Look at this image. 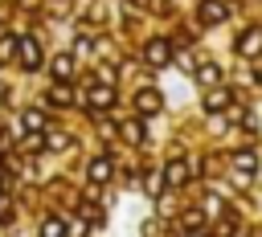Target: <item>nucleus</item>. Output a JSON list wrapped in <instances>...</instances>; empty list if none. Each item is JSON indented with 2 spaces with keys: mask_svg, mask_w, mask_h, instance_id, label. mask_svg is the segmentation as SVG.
I'll return each instance as SVG.
<instances>
[{
  "mask_svg": "<svg viewBox=\"0 0 262 237\" xmlns=\"http://www.w3.org/2000/svg\"><path fill=\"white\" fill-rule=\"evenodd\" d=\"M233 163H237L242 172H254V163H258V159H254V151H237V155H233Z\"/></svg>",
  "mask_w": 262,
  "mask_h": 237,
  "instance_id": "13",
  "label": "nucleus"
},
{
  "mask_svg": "<svg viewBox=\"0 0 262 237\" xmlns=\"http://www.w3.org/2000/svg\"><path fill=\"white\" fill-rule=\"evenodd\" d=\"M237 49H242L246 57H254V53L262 49V29H250V33H242V41H237Z\"/></svg>",
  "mask_w": 262,
  "mask_h": 237,
  "instance_id": "2",
  "label": "nucleus"
},
{
  "mask_svg": "<svg viewBox=\"0 0 262 237\" xmlns=\"http://www.w3.org/2000/svg\"><path fill=\"white\" fill-rule=\"evenodd\" d=\"M20 65H25V69H37V65H41V45H37L33 37H20Z\"/></svg>",
  "mask_w": 262,
  "mask_h": 237,
  "instance_id": "1",
  "label": "nucleus"
},
{
  "mask_svg": "<svg viewBox=\"0 0 262 237\" xmlns=\"http://www.w3.org/2000/svg\"><path fill=\"white\" fill-rule=\"evenodd\" d=\"M225 102H229V90H213V94L205 98V106H209V110H221Z\"/></svg>",
  "mask_w": 262,
  "mask_h": 237,
  "instance_id": "11",
  "label": "nucleus"
},
{
  "mask_svg": "<svg viewBox=\"0 0 262 237\" xmlns=\"http://www.w3.org/2000/svg\"><path fill=\"white\" fill-rule=\"evenodd\" d=\"M106 176H111V159H106V155H98V159L90 163V180H94V184H102Z\"/></svg>",
  "mask_w": 262,
  "mask_h": 237,
  "instance_id": "7",
  "label": "nucleus"
},
{
  "mask_svg": "<svg viewBox=\"0 0 262 237\" xmlns=\"http://www.w3.org/2000/svg\"><path fill=\"white\" fill-rule=\"evenodd\" d=\"M25 127H29V131H41V127H45V114H41V110H25Z\"/></svg>",
  "mask_w": 262,
  "mask_h": 237,
  "instance_id": "12",
  "label": "nucleus"
},
{
  "mask_svg": "<svg viewBox=\"0 0 262 237\" xmlns=\"http://www.w3.org/2000/svg\"><path fill=\"white\" fill-rule=\"evenodd\" d=\"M111 102H115V90H111V86H94V90H90V106L102 110V106H111Z\"/></svg>",
  "mask_w": 262,
  "mask_h": 237,
  "instance_id": "5",
  "label": "nucleus"
},
{
  "mask_svg": "<svg viewBox=\"0 0 262 237\" xmlns=\"http://www.w3.org/2000/svg\"><path fill=\"white\" fill-rule=\"evenodd\" d=\"M217 78H221V69H217V65H201V82H205V86H213Z\"/></svg>",
  "mask_w": 262,
  "mask_h": 237,
  "instance_id": "14",
  "label": "nucleus"
},
{
  "mask_svg": "<svg viewBox=\"0 0 262 237\" xmlns=\"http://www.w3.org/2000/svg\"><path fill=\"white\" fill-rule=\"evenodd\" d=\"M201 16H205V20H209V25H217V20H225V8H221V4H217V0H209V4H205V8H201Z\"/></svg>",
  "mask_w": 262,
  "mask_h": 237,
  "instance_id": "9",
  "label": "nucleus"
},
{
  "mask_svg": "<svg viewBox=\"0 0 262 237\" xmlns=\"http://www.w3.org/2000/svg\"><path fill=\"white\" fill-rule=\"evenodd\" d=\"M164 176H168V184H172V188H180V184L188 180V163H184V159H172Z\"/></svg>",
  "mask_w": 262,
  "mask_h": 237,
  "instance_id": "3",
  "label": "nucleus"
},
{
  "mask_svg": "<svg viewBox=\"0 0 262 237\" xmlns=\"http://www.w3.org/2000/svg\"><path fill=\"white\" fill-rule=\"evenodd\" d=\"M70 69H74V57H70V53L53 57V74H57V78H70Z\"/></svg>",
  "mask_w": 262,
  "mask_h": 237,
  "instance_id": "10",
  "label": "nucleus"
},
{
  "mask_svg": "<svg viewBox=\"0 0 262 237\" xmlns=\"http://www.w3.org/2000/svg\"><path fill=\"white\" fill-rule=\"evenodd\" d=\"M123 135H127V139H135V143H139V139H143V127H139V123H127V127H123Z\"/></svg>",
  "mask_w": 262,
  "mask_h": 237,
  "instance_id": "16",
  "label": "nucleus"
},
{
  "mask_svg": "<svg viewBox=\"0 0 262 237\" xmlns=\"http://www.w3.org/2000/svg\"><path fill=\"white\" fill-rule=\"evenodd\" d=\"M188 237H205V233H188Z\"/></svg>",
  "mask_w": 262,
  "mask_h": 237,
  "instance_id": "17",
  "label": "nucleus"
},
{
  "mask_svg": "<svg viewBox=\"0 0 262 237\" xmlns=\"http://www.w3.org/2000/svg\"><path fill=\"white\" fill-rule=\"evenodd\" d=\"M168 57H172V49H168L164 41H151V45H147V61H151V65H168Z\"/></svg>",
  "mask_w": 262,
  "mask_h": 237,
  "instance_id": "4",
  "label": "nucleus"
},
{
  "mask_svg": "<svg viewBox=\"0 0 262 237\" xmlns=\"http://www.w3.org/2000/svg\"><path fill=\"white\" fill-rule=\"evenodd\" d=\"M135 102H139V110H143V114H151V110H160V94H156V90H143V94H139Z\"/></svg>",
  "mask_w": 262,
  "mask_h": 237,
  "instance_id": "8",
  "label": "nucleus"
},
{
  "mask_svg": "<svg viewBox=\"0 0 262 237\" xmlns=\"http://www.w3.org/2000/svg\"><path fill=\"white\" fill-rule=\"evenodd\" d=\"M41 237H66V221L61 217H45L41 221Z\"/></svg>",
  "mask_w": 262,
  "mask_h": 237,
  "instance_id": "6",
  "label": "nucleus"
},
{
  "mask_svg": "<svg viewBox=\"0 0 262 237\" xmlns=\"http://www.w3.org/2000/svg\"><path fill=\"white\" fill-rule=\"evenodd\" d=\"M49 98H53V102H70V98H74V94H70V90H66V86H53V90H49Z\"/></svg>",
  "mask_w": 262,
  "mask_h": 237,
  "instance_id": "15",
  "label": "nucleus"
}]
</instances>
